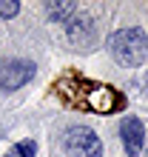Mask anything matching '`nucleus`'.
I'll list each match as a JSON object with an SVG mask.
<instances>
[{"label": "nucleus", "instance_id": "1", "mask_svg": "<svg viewBox=\"0 0 148 157\" xmlns=\"http://www.w3.org/2000/svg\"><path fill=\"white\" fill-rule=\"evenodd\" d=\"M57 91L68 106L80 109V112L111 114L123 106V97L114 89L103 86V83H94V80H83V77H63L57 83Z\"/></svg>", "mask_w": 148, "mask_h": 157}, {"label": "nucleus", "instance_id": "2", "mask_svg": "<svg viewBox=\"0 0 148 157\" xmlns=\"http://www.w3.org/2000/svg\"><path fill=\"white\" fill-rule=\"evenodd\" d=\"M108 52H111V57L117 63H123V66H140L148 57V37L137 26L117 29L108 37Z\"/></svg>", "mask_w": 148, "mask_h": 157}, {"label": "nucleus", "instance_id": "3", "mask_svg": "<svg viewBox=\"0 0 148 157\" xmlns=\"http://www.w3.org/2000/svg\"><path fill=\"white\" fill-rule=\"evenodd\" d=\"M63 143H66L68 154H74V157H103V140H100L97 132L88 128V126H71V128H66Z\"/></svg>", "mask_w": 148, "mask_h": 157}, {"label": "nucleus", "instance_id": "4", "mask_svg": "<svg viewBox=\"0 0 148 157\" xmlns=\"http://www.w3.org/2000/svg\"><path fill=\"white\" fill-rule=\"evenodd\" d=\"M120 140H123V149L128 157H140L145 149V128H142V120L128 114L120 120Z\"/></svg>", "mask_w": 148, "mask_h": 157}, {"label": "nucleus", "instance_id": "5", "mask_svg": "<svg viewBox=\"0 0 148 157\" xmlns=\"http://www.w3.org/2000/svg\"><path fill=\"white\" fill-rule=\"evenodd\" d=\"M34 77V66L26 60H9L0 69V89L3 91H17Z\"/></svg>", "mask_w": 148, "mask_h": 157}, {"label": "nucleus", "instance_id": "6", "mask_svg": "<svg viewBox=\"0 0 148 157\" xmlns=\"http://www.w3.org/2000/svg\"><path fill=\"white\" fill-rule=\"evenodd\" d=\"M66 34H68V40H71L74 46L88 49V46L97 40V26H94V20L86 17V14H74L71 20L66 23Z\"/></svg>", "mask_w": 148, "mask_h": 157}, {"label": "nucleus", "instance_id": "7", "mask_svg": "<svg viewBox=\"0 0 148 157\" xmlns=\"http://www.w3.org/2000/svg\"><path fill=\"white\" fill-rule=\"evenodd\" d=\"M46 14L51 17V20H57V23H68L74 14H77V6L74 3H49L46 6Z\"/></svg>", "mask_w": 148, "mask_h": 157}, {"label": "nucleus", "instance_id": "8", "mask_svg": "<svg viewBox=\"0 0 148 157\" xmlns=\"http://www.w3.org/2000/svg\"><path fill=\"white\" fill-rule=\"evenodd\" d=\"M34 151H37V143L34 140H23V143L12 146L3 157H34Z\"/></svg>", "mask_w": 148, "mask_h": 157}, {"label": "nucleus", "instance_id": "9", "mask_svg": "<svg viewBox=\"0 0 148 157\" xmlns=\"http://www.w3.org/2000/svg\"><path fill=\"white\" fill-rule=\"evenodd\" d=\"M20 12V3H14V0H0V17L9 20V17H14Z\"/></svg>", "mask_w": 148, "mask_h": 157}, {"label": "nucleus", "instance_id": "10", "mask_svg": "<svg viewBox=\"0 0 148 157\" xmlns=\"http://www.w3.org/2000/svg\"><path fill=\"white\" fill-rule=\"evenodd\" d=\"M145 157H148V134H145Z\"/></svg>", "mask_w": 148, "mask_h": 157}]
</instances>
